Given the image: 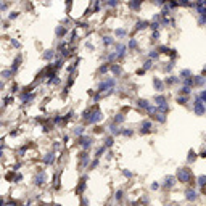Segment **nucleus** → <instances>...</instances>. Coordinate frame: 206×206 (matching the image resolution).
I'll list each match as a JSON object with an SVG mask.
<instances>
[{"label":"nucleus","mask_w":206,"mask_h":206,"mask_svg":"<svg viewBox=\"0 0 206 206\" xmlns=\"http://www.w3.org/2000/svg\"><path fill=\"white\" fill-rule=\"evenodd\" d=\"M176 179H177V182H182V184H190V187L197 185V182H195V177H193L190 168H179L177 174H176Z\"/></svg>","instance_id":"nucleus-1"},{"label":"nucleus","mask_w":206,"mask_h":206,"mask_svg":"<svg viewBox=\"0 0 206 206\" xmlns=\"http://www.w3.org/2000/svg\"><path fill=\"white\" fill-rule=\"evenodd\" d=\"M184 197H185V200H187V201L193 203V201H197L198 198H200V193L197 192V188H195V187H188V188L185 190V193H184Z\"/></svg>","instance_id":"nucleus-2"},{"label":"nucleus","mask_w":206,"mask_h":206,"mask_svg":"<svg viewBox=\"0 0 206 206\" xmlns=\"http://www.w3.org/2000/svg\"><path fill=\"white\" fill-rule=\"evenodd\" d=\"M176 184H177V179H176V176H168V177H164L161 187H163V190H171L174 185H176Z\"/></svg>","instance_id":"nucleus-3"},{"label":"nucleus","mask_w":206,"mask_h":206,"mask_svg":"<svg viewBox=\"0 0 206 206\" xmlns=\"http://www.w3.org/2000/svg\"><path fill=\"white\" fill-rule=\"evenodd\" d=\"M45 182H47V172H45V171H41V172L37 174L36 177H34V185L42 187Z\"/></svg>","instance_id":"nucleus-4"},{"label":"nucleus","mask_w":206,"mask_h":206,"mask_svg":"<svg viewBox=\"0 0 206 206\" xmlns=\"http://www.w3.org/2000/svg\"><path fill=\"white\" fill-rule=\"evenodd\" d=\"M151 127H153V124L150 121H143L142 122V127H140V134H148L151 130Z\"/></svg>","instance_id":"nucleus-5"},{"label":"nucleus","mask_w":206,"mask_h":206,"mask_svg":"<svg viewBox=\"0 0 206 206\" xmlns=\"http://www.w3.org/2000/svg\"><path fill=\"white\" fill-rule=\"evenodd\" d=\"M44 163L45 164H53L55 163V153H47L44 156Z\"/></svg>","instance_id":"nucleus-6"},{"label":"nucleus","mask_w":206,"mask_h":206,"mask_svg":"<svg viewBox=\"0 0 206 206\" xmlns=\"http://www.w3.org/2000/svg\"><path fill=\"white\" fill-rule=\"evenodd\" d=\"M85 180H87L85 177H82L81 180H79V185H77V188H76V192H77L79 195H81L82 192H84V188H85Z\"/></svg>","instance_id":"nucleus-7"},{"label":"nucleus","mask_w":206,"mask_h":206,"mask_svg":"<svg viewBox=\"0 0 206 206\" xmlns=\"http://www.w3.org/2000/svg\"><path fill=\"white\" fill-rule=\"evenodd\" d=\"M197 185L201 187V188H205V187H206V176H205V174H203V176H200V177L197 179Z\"/></svg>","instance_id":"nucleus-8"},{"label":"nucleus","mask_w":206,"mask_h":206,"mask_svg":"<svg viewBox=\"0 0 206 206\" xmlns=\"http://www.w3.org/2000/svg\"><path fill=\"white\" fill-rule=\"evenodd\" d=\"M153 85L156 87V90H158V92H161V90L164 89V84H163V82L159 81V79H155V81H153Z\"/></svg>","instance_id":"nucleus-9"},{"label":"nucleus","mask_w":206,"mask_h":206,"mask_svg":"<svg viewBox=\"0 0 206 206\" xmlns=\"http://www.w3.org/2000/svg\"><path fill=\"white\" fill-rule=\"evenodd\" d=\"M114 200H116V201H122V200H124V192H122V190L114 192Z\"/></svg>","instance_id":"nucleus-10"},{"label":"nucleus","mask_w":206,"mask_h":206,"mask_svg":"<svg viewBox=\"0 0 206 206\" xmlns=\"http://www.w3.org/2000/svg\"><path fill=\"white\" fill-rule=\"evenodd\" d=\"M73 134H74V135H82V134H84V127H82V126L76 127V129L73 130Z\"/></svg>","instance_id":"nucleus-11"},{"label":"nucleus","mask_w":206,"mask_h":206,"mask_svg":"<svg viewBox=\"0 0 206 206\" xmlns=\"http://www.w3.org/2000/svg\"><path fill=\"white\" fill-rule=\"evenodd\" d=\"M187 159H188V163H193L195 159H197V153H195V151H190V153H188V158H187Z\"/></svg>","instance_id":"nucleus-12"},{"label":"nucleus","mask_w":206,"mask_h":206,"mask_svg":"<svg viewBox=\"0 0 206 206\" xmlns=\"http://www.w3.org/2000/svg\"><path fill=\"white\" fill-rule=\"evenodd\" d=\"M122 176H124V177H127V179H132V177H134V174L130 172V171H127V169L122 171Z\"/></svg>","instance_id":"nucleus-13"},{"label":"nucleus","mask_w":206,"mask_h":206,"mask_svg":"<svg viewBox=\"0 0 206 206\" xmlns=\"http://www.w3.org/2000/svg\"><path fill=\"white\" fill-rule=\"evenodd\" d=\"M188 76H190V71H188V69H184V71H180V77H182V79H187Z\"/></svg>","instance_id":"nucleus-14"},{"label":"nucleus","mask_w":206,"mask_h":206,"mask_svg":"<svg viewBox=\"0 0 206 206\" xmlns=\"http://www.w3.org/2000/svg\"><path fill=\"white\" fill-rule=\"evenodd\" d=\"M159 187H161V185H159L158 182H153V184L150 185V188H151V190H153V192H155V190H158V188H159Z\"/></svg>","instance_id":"nucleus-15"},{"label":"nucleus","mask_w":206,"mask_h":206,"mask_svg":"<svg viewBox=\"0 0 206 206\" xmlns=\"http://www.w3.org/2000/svg\"><path fill=\"white\" fill-rule=\"evenodd\" d=\"M177 101L180 103V105H185V103H187V97H179Z\"/></svg>","instance_id":"nucleus-16"},{"label":"nucleus","mask_w":206,"mask_h":206,"mask_svg":"<svg viewBox=\"0 0 206 206\" xmlns=\"http://www.w3.org/2000/svg\"><path fill=\"white\" fill-rule=\"evenodd\" d=\"M122 134H124V135H126V137H130V135H132V130H122Z\"/></svg>","instance_id":"nucleus-17"},{"label":"nucleus","mask_w":206,"mask_h":206,"mask_svg":"<svg viewBox=\"0 0 206 206\" xmlns=\"http://www.w3.org/2000/svg\"><path fill=\"white\" fill-rule=\"evenodd\" d=\"M142 206H148V205H142Z\"/></svg>","instance_id":"nucleus-18"},{"label":"nucleus","mask_w":206,"mask_h":206,"mask_svg":"<svg viewBox=\"0 0 206 206\" xmlns=\"http://www.w3.org/2000/svg\"><path fill=\"white\" fill-rule=\"evenodd\" d=\"M109 206H114V205H109Z\"/></svg>","instance_id":"nucleus-19"}]
</instances>
